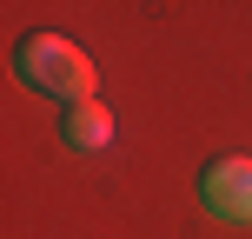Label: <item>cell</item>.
I'll return each mask as SVG.
<instances>
[{"instance_id": "cell-1", "label": "cell", "mask_w": 252, "mask_h": 239, "mask_svg": "<svg viewBox=\"0 0 252 239\" xmlns=\"http://www.w3.org/2000/svg\"><path fill=\"white\" fill-rule=\"evenodd\" d=\"M20 73L33 80V87L73 100V106H87L93 87H100V67H93L73 40H60V34H33V40H27V47H20Z\"/></svg>"}, {"instance_id": "cell-2", "label": "cell", "mask_w": 252, "mask_h": 239, "mask_svg": "<svg viewBox=\"0 0 252 239\" xmlns=\"http://www.w3.org/2000/svg\"><path fill=\"white\" fill-rule=\"evenodd\" d=\"M199 200L219 219H252V160H213L199 173Z\"/></svg>"}, {"instance_id": "cell-3", "label": "cell", "mask_w": 252, "mask_h": 239, "mask_svg": "<svg viewBox=\"0 0 252 239\" xmlns=\"http://www.w3.org/2000/svg\"><path fill=\"white\" fill-rule=\"evenodd\" d=\"M66 139H73L80 153H93V146H106V139H113V113H106L100 100H87V106H73V113H66Z\"/></svg>"}]
</instances>
